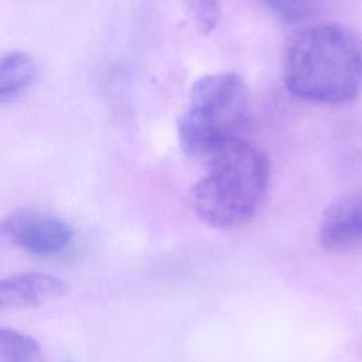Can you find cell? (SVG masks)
I'll list each match as a JSON object with an SVG mask.
<instances>
[{"instance_id": "1", "label": "cell", "mask_w": 362, "mask_h": 362, "mask_svg": "<svg viewBox=\"0 0 362 362\" xmlns=\"http://www.w3.org/2000/svg\"><path fill=\"white\" fill-rule=\"evenodd\" d=\"M205 173L189 189L195 215L215 229H238L263 206L270 181V163L246 137L228 140L204 158Z\"/></svg>"}, {"instance_id": "2", "label": "cell", "mask_w": 362, "mask_h": 362, "mask_svg": "<svg viewBox=\"0 0 362 362\" xmlns=\"http://www.w3.org/2000/svg\"><path fill=\"white\" fill-rule=\"evenodd\" d=\"M283 74L287 89L300 99L351 102L362 92V42L339 24L307 27L288 42Z\"/></svg>"}, {"instance_id": "3", "label": "cell", "mask_w": 362, "mask_h": 362, "mask_svg": "<svg viewBox=\"0 0 362 362\" xmlns=\"http://www.w3.org/2000/svg\"><path fill=\"white\" fill-rule=\"evenodd\" d=\"M250 113V95L239 75L218 72L199 78L178 123L181 148L202 160L222 143L246 137Z\"/></svg>"}, {"instance_id": "4", "label": "cell", "mask_w": 362, "mask_h": 362, "mask_svg": "<svg viewBox=\"0 0 362 362\" xmlns=\"http://www.w3.org/2000/svg\"><path fill=\"white\" fill-rule=\"evenodd\" d=\"M71 225L40 209H17L0 219V240L33 255L51 256L72 239Z\"/></svg>"}, {"instance_id": "5", "label": "cell", "mask_w": 362, "mask_h": 362, "mask_svg": "<svg viewBox=\"0 0 362 362\" xmlns=\"http://www.w3.org/2000/svg\"><path fill=\"white\" fill-rule=\"evenodd\" d=\"M320 242L329 250H345L362 245V189L334 201L322 214Z\"/></svg>"}, {"instance_id": "6", "label": "cell", "mask_w": 362, "mask_h": 362, "mask_svg": "<svg viewBox=\"0 0 362 362\" xmlns=\"http://www.w3.org/2000/svg\"><path fill=\"white\" fill-rule=\"evenodd\" d=\"M68 286L49 274L23 273L0 280V311L37 307L65 294Z\"/></svg>"}, {"instance_id": "7", "label": "cell", "mask_w": 362, "mask_h": 362, "mask_svg": "<svg viewBox=\"0 0 362 362\" xmlns=\"http://www.w3.org/2000/svg\"><path fill=\"white\" fill-rule=\"evenodd\" d=\"M37 78V65L20 51L0 54V102L10 100L27 90Z\"/></svg>"}, {"instance_id": "8", "label": "cell", "mask_w": 362, "mask_h": 362, "mask_svg": "<svg viewBox=\"0 0 362 362\" xmlns=\"http://www.w3.org/2000/svg\"><path fill=\"white\" fill-rule=\"evenodd\" d=\"M0 362H44L37 339L10 328H0Z\"/></svg>"}, {"instance_id": "9", "label": "cell", "mask_w": 362, "mask_h": 362, "mask_svg": "<svg viewBox=\"0 0 362 362\" xmlns=\"http://www.w3.org/2000/svg\"><path fill=\"white\" fill-rule=\"evenodd\" d=\"M197 30L209 34L219 20V0H181Z\"/></svg>"}, {"instance_id": "10", "label": "cell", "mask_w": 362, "mask_h": 362, "mask_svg": "<svg viewBox=\"0 0 362 362\" xmlns=\"http://www.w3.org/2000/svg\"><path fill=\"white\" fill-rule=\"evenodd\" d=\"M273 10L286 17H301L307 10L310 0H264Z\"/></svg>"}]
</instances>
